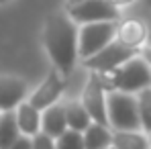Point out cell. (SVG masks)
I'll list each match as a JSON object with an SVG mask.
<instances>
[{"label": "cell", "instance_id": "1", "mask_svg": "<svg viewBox=\"0 0 151 149\" xmlns=\"http://www.w3.org/2000/svg\"><path fill=\"white\" fill-rule=\"evenodd\" d=\"M45 49L51 61L63 76H68L78 59V29L76 21L68 12H53L43 31Z\"/></svg>", "mask_w": 151, "mask_h": 149}, {"label": "cell", "instance_id": "2", "mask_svg": "<svg viewBox=\"0 0 151 149\" xmlns=\"http://www.w3.org/2000/svg\"><path fill=\"white\" fill-rule=\"evenodd\" d=\"M98 78H100V84L106 92L121 90V92L137 94L139 90L151 86V68L143 57L135 55L114 70L98 72Z\"/></svg>", "mask_w": 151, "mask_h": 149}, {"label": "cell", "instance_id": "3", "mask_svg": "<svg viewBox=\"0 0 151 149\" xmlns=\"http://www.w3.org/2000/svg\"><path fill=\"white\" fill-rule=\"evenodd\" d=\"M106 117L108 127L112 131H139V108H137V96L131 92L110 90L106 92Z\"/></svg>", "mask_w": 151, "mask_h": 149}, {"label": "cell", "instance_id": "4", "mask_svg": "<svg viewBox=\"0 0 151 149\" xmlns=\"http://www.w3.org/2000/svg\"><path fill=\"white\" fill-rule=\"evenodd\" d=\"M114 35H116V21L82 23V29L78 31V57L82 59L90 57L106 43H110Z\"/></svg>", "mask_w": 151, "mask_h": 149}, {"label": "cell", "instance_id": "5", "mask_svg": "<svg viewBox=\"0 0 151 149\" xmlns=\"http://www.w3.org/2000/svg\"><path fill=\"white\" fill-rule=\"evenodd\" d=\"M137 53H139L137 47H129V45H123L121 41L112 39L102 49L92 53L90 57H86L84 59V66L88 70H92V72H108V70H114L121 63H125L127 59L135 57Z\"/></svg>", "mask_w": 151, "mask_h": 149}, {"label": "cell", "instance_id": "6", "mask_svg": "<svg viewBox=\"0 0 151 149\" xmlns=\"http://www.w3.org/2000/svg\"><path fill=\"white\" fill-rule=\"evenodd\" d=\"M68 14L76 23H94V21H119L121 12L110 0H82L68 8Z\"/></svg>", "mask_w": 151, "mask_h": 149}, {"label": "cell", "instance_id": "7", "mask_svg": "<svg viewBox=\"0 0 151 149\" xmlns=\"http://www.w3.org/2000/svg\"><path fill=\"white\" fill-rule=\"evenodd\" d=\"M82 104L88 110L90 119L94 123H100L108 127V117H106V90L102 88L98 72H92L88 78V84L82 94Z\"/></svg>", "mask_w": 151, "mask_h": 149}, {"label": "cell", "instance_id": "8", "mask_svg": "<svg viewBox=\"0 0 151 149\" xmlns=\"http://www.w3.org/2000/svg\"><path fill=\"white\" fill-rule=\"evenodd\" d=\"M63 88H65L63 74L55 68V70H51L49 74H47V78L41 82V86L31 94L29 102H31L35 108L43 110V108H47V106L53 104V102H57V100H59L61 92H63Z\"/></svg>", "mask_w": 151, "mask_h": 149}, {"label": "cell", "instance_id": "9", "mask_svg": "<svg viewBox=\"0 0 151 149\" xmlns=\"http://www.w3.org/2000/svg\"><path fill=\"white\" fill-rule=\"evenodd\" d=\"M27 82L14 76H0V112L14 110L25 100Z\"/></svg>", "mask_w": 151, "mask_h": 149}, {"label": "cell", "instance_id": "10", "mask_svg": "<svg viewBox=\"0 0 151 149\" xmlns=\"http://www.w3.org/2000/svg\"><path fill=\"white\" fill-rule=\"evenodd\" d=\"M116 41H121L123 45L129 47H141L145 45L147 41V25L139 19H129L116 25V35H114Z\"/></svg>", "mask_w": 151, "mask_h": 149}, {"label": "cell", "instance_id": "11", "mask_svg": "<svg viewBox=\"0 0 151 149\" xmlns=\"http://www.w3.org/2000/svg\"><path fill=\"white\" fill-rule=\"evenodd\" d=\"M68 129V123H65V112H63V106L61 104H51L47 108L41 110V131L51 135L53 139L59 137L63 131Z\"/></svg>", "mask_w": 151, "mask_h": 149}, {"label": "cell", "instance_id": "12", "mask_svg": "<svg viewBox=\"0 0 151 149\" xmlns=\"http://www.w3.org/2000/svg\"><path fill=\"white\" fill-rule=\"evenodd\" d=\"M17 125L19 131L23 135H35L37 131H41V110L35 108L31 102H19L17 106Z\"/></svg>", "mask_w": 151, "mask_h": 149}, {"label": "cell", "instance_id": "13", "mask_svg": "<svg viewBox=\"0 0 151 149\" xmlns=\"http://www.w3.org/2000/svg\"><path fill=\"white\" fill-rule=\"evenodd\" d=\"M82 137H84V149H102V147H106V145L112 143V131H110V127L94 123V121L82 131Z\"/></svg>", "mask_w": 151, "mask_h": 149}, {"label": "cell", "instance_id": "14", "mask_svg": "<svg viewBox=\"0 0 151 149\" xmlns=\"http://www.w3.org/2000/svg\"><path fill=\"white\" fill-rule=\"evenodd\" d=\"M112 145L116 149H151L149 139L139 131H112Z\"/></svg>", "mask_w": 151, "mask_h": 149}, {"label": "cell", "instance_id": "15", "mask_svg": "<svg viewBox=\"0 0 151 149\" xmlns=\"http://www.w3.org/2000/svg\"><path fill=\"white\" fill-rule=\"evenodd\" d=\"M63 112H65V123H68V129H74V131H84L88 125L92 123L88 110L84 108L82 102H68L63 104Z\"/></svg>", "mask_w": 151, "mask_h": 149}, {"label": "cell", "instance_id": "16", "mask_svg": "<svg viewBox=\"0 0 151 149\" xmlns=\"http://www.w3.org/2000/svg\"><path fill=\"white\" fill-rule=\"evenodd\" d=\"M19 135H21V131H19V125H17L14 110L0 112V149H8Z\"/></svg>", "mask_w": 151, "mask_h": 149}, {"label": "cell", "instance_id": "17", "mask_svg": "<svg viewBox=\"0 0 151 149\" xmlns=\"http://www.w3.org/2000/svg\"><path fill=\"white\" fill-rule=\"evenodd\" d=\"M137 108H139V121L145 133H151V86L137 92Z\"/></svg>", "mask_w": 151, "mask_h": 149}, {"label": "cell", "instance_id": "18", "mask_svg": "<svg viewBox=\"0 0 151 149\" xmlns=\"http://www.w3.org/2000/svg\"><path fill=\"white\" fill-rule=\"evenodd\" d=\"M55 149H84L82 133L74 129H65L59 137H55Z\"/></svg>", "mask_w": 151, "mask_h": 149}, {"label": "cell", "instance_id": "19", "mask_svg": "<svg viewBox=\"0 0 151 149\" xmlns=\"http://www.w3.org/2000/svg\"><path fill=\"white\" fill-rule=\"evenodd\" d=\"M31 145L33 149H55V139L43 131H37L35 135H31Z\"/></svg>", "mask_w": 151, "mask_h": 149}, {"label": "cell", "instance_id": "20", "mask_svg": "<svg viewBox=\"0 0 151 149\" xmlns=\"http://www.w3.org/2000/svg\"><path fill=\"white\" fill-rule=\"evenodd\" d=\"M8 149H33V145H31V137L21 133V135L14 139V143H12Z\"/></svg>", "mask_w": 151, "mask_h": 149}, {"label": "cell", "instance_id": "21", "mask_svg": "<svg viewBox=\"0 0 151 149\" xmlns=\"http://www.w3.org/2000/svg\"><path fill=\"white\" fill-rule=\"evenodd\" d=\"M139 53H141V57H143V59L147 61V66L151 68V45H145V47L139 51Z\"/></svg>", "mask_w": 151, "mask_h": 149}, {"label": "cell", "instance_id": "22", "mask_svg": "<svg viewBox=\"0 0 151 149\" xmlns=\"http://www.w3.org/2000/svg\"><path fill=\"white\" fill-rule=\"evenodd\" d=\"M145 25H147V41H145V43L151 45V14H149V19H147V23H145Z\"/></svg>", "mask_w": 151, "mask_h": 149}, {"label": "cell", "instance_id": "23", "mask_svg": "<svg viewBox=\"0 0 151 149\" xmlns=\"http://www.w3.org/2000/svg\"><path fill=\"white\" fill-rule=\"evenodd\" d=\"M114 6H127V4H133L135 0H110Z\"/></svg>", "mask_w": 151, "mask_h": 149}, {"label": "cell", "instance_id": "24", "mask_svg": "<svg viewBox=\"0 0 151 149\" xmlns=\"http://www.w3.org/2000/svg\"><path fill=\"white\" fill-rule=\"evenodd\" d=\"M141 2H143L145 8H149V10H151V0H141Z\"/></svg>", "mask_w": 151, "mask_h": 149}, {"label": "cell", "instance_id": "25", "mask_svg": "<svg viewBox=\"0 0 151 149\" xmlns=\"http://www.w3.org/2000/svg\"><path fill=\"white\" fill-rule=\"evenodd\" d=\"M76 2H82V0H68V4L72 6V4H76Z\"/></svg>", "mask_w": 151, "mask_h": 149}, {"label": "cell", "instance_id": "26", "mask_svg": "<svg viewBox=\"0 0 151 149\" xmlns=\"http://www.w3.org/2000/svg\"><path fill=\"white\" fill-rule=\"evenodd\" d=\"M102 149H116V147H114V145L110 143V145H106V147H102Z\"/></svg>", "mask_w": 151, "mask_h": 149}, {"label": "cell", "instance_id": "27", "mask_svg": "<svg viewBox=\"0 0 151 149\" xmlns=\"http://www.w3.org/2000/svg\"><path fill=\"white\" fill-rule=\"evenodd\" d=\"M147 135H149V137H147V139H149V147H151V133H147Z\"/></svg>", "mask_w": 151, "mask_h": 149}, {"label": "cell", "instance_id": "28", "mask_svg": "<svg viewBox=\"0 0 151 149\" xmlns=\"http://www.w3.org/2000/svg\"><path fill=\"white\" fill-rule=\"evenodd\" d=\"M0 2H8V0H0Z\"/></svg>", "mask_w": 151, "mask_h": 149}]
</instances>
